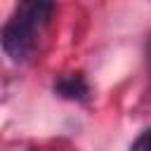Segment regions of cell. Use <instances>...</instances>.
I'll return each instance as SVG.
<instances>
[{"label":"cell","mask_w":151,"mask_h":151,"mask_svg":"<svg viewBox=\"0 0 151 151\" xmlns=\"http://www.w3.org/2000/svg\"><path fill=\"white\" fill-rule=\"evenodd\" d=\"M146 59H149V68H151V40H149V45H146Z\"/></svg>","instance_id":"cell-4"},{"label":"cell","mask_w":151,"mask_h":151,"mask_svg":"<svg viewBox=\"0 0 151 151\" xmlns=\"http://www.w3.org/2000/svg\"><path fill=\"white\" fill-rule=\"evenodd\" d=\"M52 12H54L52 2L31 0V2H21L17 12L5 21L0 40H2L5 54L12 61H26L31 57L35 47V31L47 24Z\"/></svg>","instance_id":"cell-1"},{"label":"cell","mask_w":151,"mask_h":151,"mask_svg":"<svg viewBox=\"0 0 151 151\" xmlns=\"http://www.w3.org/2000/svg\"><path fill=\"white\" fill-rule=\"evenodd\" d=\"M54 92L64 99H76V101H83L87 99V83L80 73H68V76H61L57 83H54Z\"/></svg>","instance_id":"cell-2"},{"label":"cell","mask_w":151,"mask_h":151,"mask_svg":"<svg viewBox=\"0 0 151 151\" xmlns=\"http://www.w3.org/2000/svg\"><path fill=\"white\" fill-rule=\"evenodd\" d=\"M130 151H151V127H146V130L130 144Z\"/></svg>","instance_id":"cell-3"}]
</instances>
